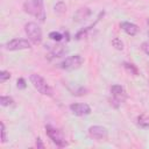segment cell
<instances>
[{
  "label": "cell",
  "instance_id": "cell-1",
  "mask_svg": "<svg viewBox=\"0 0 149 149\" xmlns=\"http://www.w3.org/2000/svg\"><path fill=\"white\" fill-rule=\"evenodd\" d=\"M23 9L26 13L37 17L41 22L45 21V9L43 0H29L23 3Z\"/></svg>",
  "mask_w": 149,
  "mask_h": 149
},
{
  "label": "cell",
  "instance_id": "cell-2",
  "mask_svg": "<svg viewBox=\"0 0 149 149\" xmlns=\"http://www.w3.org/2000/svg\"><path fill=\"white\" fill-rule=\"evenodd\" d=\"M29 80H30V83L33 84V86H34L41 94L48 95V97H52L54 91H52V88L50 87V85L45 81V79H44L42 76H40V74H37V73H33V74H30Z\"/></svg>",
  "mask_w": 149,
  "mask_h": 149
},
{
  "label": "cell",
  "instance_id": "cell-3",
  "mask_svg": "<svg viewBox=\"0 0 149 149\" xmlns=\"http://www.w3.org/2000/svg\"><path fill=\"white\" fill-rule=\"evenodd\" d=\"M24 31L29 41L34 44H40L42 42V29L36 22H28L24 24Z\"/></svg>",
  "mask_w": 149,
  "mask_h": 149
},
{
  "label": "cell",
  "instance_id": "cell-4",
  "mask_svg": "<svg viewBox=\"0 0 149 149\" xmlns=\"http://www.w3.org/2000/svg\"><path fill=\"white\" fill-rule=\"evenodd\" d=\"M45 133H47V135L49 136V139H50L57 147L63 148V147H66V146H68V141L65 140L63 133H62L59 129H57V128H55V127H52V126H50V125H47V126H45Z\"/></svg>",
  "mask_w": 149,
  "mask_h": 149
},
{
  "label": "cell",
  "instance_id": "cell-5",
  "mask_svg": "<svg viewBox=\"0 0 149 149\" xmlns=\"http://www.w3.org/2000/svg\"><path fill=\"white\" fill-rule=\"evenodd\" d=\"M83 63H84V58L80 55H73V56H69L65 59H63L58 64V66L63 70L71 71V70H76V69L80 68Z\"/></svg>",
  "mask_w": 149,
  "mask_h": 149
},
{
  "label": "cell",
  "instance_id": "cell-6",
  "mask_svg": "<svg viewBox=\"0 0 149 149\" xmlns=\"http://www.w3.org/2000/svg\"><path fill=\"white\" fill-rule=\"evenodd\" d=\"M5 48L9 51H16V50L30 49L31 44H30V41L26 38H13L5 44Z\"/></svg>",
  "mask_w": 149,
  "mask_h": 149
},
{
  "label": "cell",
  "instance_id": "cell-7",
  "mask_svg": "<svg viewBox=\"0 0 149 149\" xmlns=\"http://www.w3.org/2000/svg\"><path fill=\"white\" fill-rule=\"evenodd\" d=\"M111 94L113 97V100H112V104L118 107L122 101H125V99L127 98V93H126V90L123 88V86L121 85H112L111 86Z\"/></svg>",
  "mask_w": 149,
  "mask_h": 149
},
{
  "label": "cell",
  "instance_id": "cell-8",
  "mask_svg": "<svg viewBox=\"0 0 149 149\" xmlns=\"http://www.w3.org/2000/svg\"><path fill=\"white\" fill-rule=\"evenodd\" d=\"M87 132H88L90 137H92V139H94V140H97V141H104V140H106L107 136H108V130H107V128H106V127H102V126H98V125L91 126Z\"/></svg>",
  "mask_w": 149,
  "mask_h": 149
},
{
  "label": "cell",
  "instance_id": "cell-9",
  "mask_svg": "<svg viewBox=\"0 0 149 149\" xmlns=\"http://www.w3.org/2000/svg\"><path fill=\"white\" fill-rule=\"evenodd\" d=\"M70 111L72 112V114L77 115V116H85L91 113V107L87 104L74 102V104L70 105Z\"/></svg>",
  "mask_w": 149,
  "mask_h": 149
},
{
  "label": "cell",
  "instance_id": "cell-10",
  "mask_svg": "<svg viewBox=\"0 0 149 149\" xmlns=\"http://www.w3.org/2000/svg\"><path fill=\"white\" fill-rule=\"evenodd\" d=\"M68 52V47L65 44H56L55 47L51 48V50L49 51V54L47 55L48 59H54V58H59L62 56H64Z\"/></svg>",
  "mask_w": 149,
  "mask_h": 149
},
{
  "label": "cell",
  "instance_id": "cell-11",
  "mask_svg": "<svg viewBox=\"0 0 149 149\" xmlns=\"http://www.w3.org/2000/svg\"><path fill=\"white\" fill-rule=\"evenodd\" d=\"M120 27H121V29H122L126 34H128V35H130V36H135V35L139 33V27H137L135 23H133V22L123 21V22L120 23Z\"/></svg>",
  "mask_w": 149,
  "mask_h": 149
},
{
  "label": "cell",
  "instance_id": "cell-12",
  "mask_svg": "<svg viewBox=\"0 0 149 149\" xmlns=\"http://www.w3.org/2000/svg\"><path fill=\"white\" fill-rule=\"evenodd\" d=\"M91 15V10L90 8L87 7H84V8H80L76 12V14L73 15V20L77 21V22H80V21H84L86 19H88V16Z\"/></svg>",
  "mask_w": 149,
  "mask_h": 149
},
{
  "label": "cell",
  "instance_id": "cell-13",
  "mask_svg": "<svg viewBox=\"0 0 149 149\" xmlns=\"http://www.w3.org/2000/svg\"><path fill=\"white\" fill-rule=\"evenodd\" d=\"M137 126L141 128H149V115L147 114H141L137 116Z\"/></svg>",
  "mask_w": 149,
  "mask_h": 149
},
{
  "label": "cell",
  "instance_id": "cell-14",
  "mask_svg": "<svg viewBox=\"0 0 149 149\" xmlns=\"http://www.w3.org/2000/svg\"><path fill=\"white\" fill-rule=\"evenodd\" d=\"M122 65H123L125 70H126L128 73H130V74H133V76H137V74H139V70H137V68H136L134 64L128 63V62H125Z\"/></svg>",
  "mask_w": 149,
  "mask_h": 149
},
{
  "label": "cell",
  "instance_id": "cell-15",
  "mask_svg": "<svg viewBox=\"0 0 149 149\" xmlns=\"http://www.w3.org/2000/svg\"><path fill=\"white\" fill-rule=\"evenodd\" d=\"M54 10H55L56 14H63V13H65L66 12V5H65V2L64 1L56 2L55 7H54Z\"/></svg>",
  "mask_w": 149,
  "mask_h": 149
},
{
  "label": "cell",
  "instance_id": "cell-16",
  "mask_svg": "<svg viewBox=\"0 0 149 149\" xmlns=\"http://www.w3.org/2000/svg\"><path fill=\"white\" fill-rule=\"evenodd\" d=\"M14 104V99L12 97H8V95H1L0 97V105L3 106V107H7V106H10Z\"/></svg>",
  "mask_w": 149,
  "mask_h": 149
},
{
  "label": "cell",
  "instance_id": "cell-17",
  "mask_svg": "<svg viewBox=\"0 0 149 149\" xmlns=\"http://www.w3.org/2000/svg\"><path fill=\"white\" fill-rule=\"evenodd\" d=\"M64 36H65V34H62L59 31H51V33H49V38L52 40V41H56V42L62 41L64 38Z\"/></svg>",
  "mask_w": 149,
  "mask_h": 149
},
{
  "label": "cell",
  "instance_id": "cell-18",
  "mask_svg": "<svg viewBox=\"0 0 149 149\" xmlns=\"http://www.w3.org/2000/svg\"><path fill=\"white\" fill-rule=\"evenodd\" d=\"M112 44L113 47L116 49V50H123V42L119 38V37H115L112 40Z\"/></svg>",
  "mask_w": 149,
  "mask_h": 149
},
{
  "label": "cell",
  "instance_id": "cell-19",
  "mask_svg": "<svg viewBox=\"0 0 149 149\" xmlns=\"http://www.w3.org/2000/svg\"><path fill=\"white\" fill-rule=\"evenodd\" d=\"M0 128H1V143H6L7 142V132H6V127L3 122H0Z\"/></svg>",
  "mask_w": 149,
  "mask_h": 149
},
{
  "label": "cell",
  "instance_id": "cell-20",
  "mask_svg": "<svg viewBox=\"0 0 149 149\" xmlns=\"http://www.w3.org/2000/svg\"><path fill=\"white\" fill-rule=\"evenodd\" d=\"M8 79H10V73L8 71H6V70L0 71V83H5Z\"/></svg>",
  "mask_w": 149,
  "mask_h": 149
},
{
  "label": "cell",
  "instance_id": "cell-21",
  "mask_svg": "<svg viewBox=\"0 0 149 149\" xmlns=\"http://www.w3.org/2000/svg\"><path fill=\"white\" fill-rule=\"evenodd\" d=\"M16 86H17L19 90H23V88H26V87H27L26 80H24L23 78H19V79L16 80Z\"/></svg>",
  "mask_w": 149,
  "mask_h": 149
},
{
  "label": "cell",
  "instance_id": "cell-22",
  "mask_svg": "<svg viewBox=\"0 0 149 149\" xmlns=\"http://www.w3.org/2000/svg\"><path fill=\"white\" fill-rule=\"evenodd\" d=\"M141 49L149 56V42H144V43H142V45H141Z\"/></svg>",
  "mask_w": 149,
  "mask_h": 149
},
{
  "label": "cell",
  "instance_id": "cell-23",
  "mask_svg": "<svg viewBox=\"0 0 149 149\" xmlns=\"http://www.w3.org/2000/svg\"><path fill=\"white\" fill-rule=\"evenodd\" d=\"M36 147H37V149H43L44 148V144H43L41 137H37L36 139Z\"/></svg>",
  "mask_w": 149,
  "mask_h": 149
},
{
  "label": "cell",
  "instance_id": "cell-24",
  "mask_svg": "<svg viewBox=\"0 0 149 149\" xmlns=\"http://www.w3.org/2000/svg\"><path fill=\"white\" fill-rule=\"evenodd\" d=\"M148 24H149V20H148Z\"/></svg>",
  "mask_w": 149,
  "mask_h": 149
},
{
  "label": "cell",
  "instance_id": "cell-25",
  "mask_svg": "<svg viewBox=\"0 0 149 149\" xmlns=\"http://www.w3.org/2000/svg\"><path fill=\"white\" fill-rule=\"evenodd\" d=\"M148 36H149V33H148Z\"/></svg>",
  "mask_w": 149,
  "mask_h": 149
}]
</instances>
